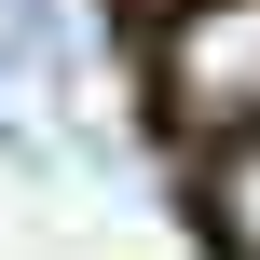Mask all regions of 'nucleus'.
Wrapping results in <instances>:
<instances>
[{"instance_id": "nucleus-3", "label": "nucleus", "mask_w": 260, "mask_h": 260, "mask_svg": "<svg viewBox=\"0 0 260 260\" xmlns=\"http://www.w3.org/2000/svg\"><path fill=\"white\" fill-rule=\"evenodd\" d=\"M0 137H14V123H0Z\"/></svg>"}, {"instance_id": "nucleus-1", "label": "nucleus", "mask_w": 260, "mask_h": 260, "mask_svg": "<svg viewBox=\"0 0 260 260\" xmlns=\"http://www.w3.org/2000/svg\"><path fill=\"white\" fill-rule=\"evenodd\" d=\"M165 110L192 137H247L260 123V0H192L165 27Z\"/></svg>"}, {"instance_id": "nucleus-2", "label": "nucleus", "mask_w": 260, "mask_h": 260, "mask_svg": "<svg viewBox=\"0 0 260 260\" xmlns=\"http://www.w3.org/2000/svg\"><path fill=\"white\" fill-rule=\"evenodd\" d=\"M192 219H206V247H219V260H260V123L206 151V192H192Z\"/></svg>"}]
</instances>
